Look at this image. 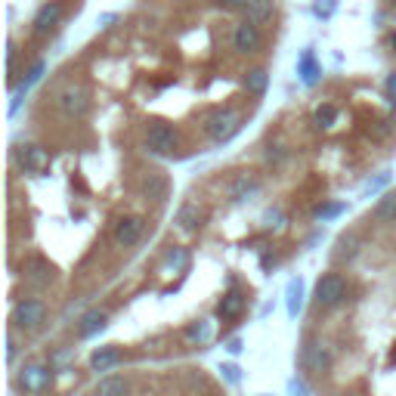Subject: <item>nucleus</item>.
I'll list each match as a JSON object with an SVG mask.
<instances>
[{"mask_svg": "<svg viewBox=\"0 0 396 396\" xmlns=\"http://www.w3.org/2000/svg\"><path fill=\"white\" fill-rule=\"evenodd\" d=\"M44 322H47V303L37 300V297H22L12 307V325L19 332H37Z\"/></svg>", "mask_w": 396, "mask_h": 396, "instance_id": "1", "label": "nucleus"}, {"mask_svg": "<svg viewBox=\"0 0 396 396\" xmlns=\"http://www.w3.org/2000/svg\"><path fill=\"white\" fill-rule=\"evenodd\" d=\"M204 130H208V136L214 143H229L242 130V118L229 109H217L204 118Z\"/></svg>", "mask_w": 396, "mask_h": 396, "instance_id": "2", "label": "nucleus"}, {"mask_svg": "<svg viewBox=\"0 0 396 396\" xmlns=\"http://www.w3.org/2000/svg\"><path fill=\"white\" fill-rule=\"evenodd\" d=\"M56 105H59V111H65L69 118H84L90 109V96L81 84H65L56 96Z\"/></svg>", "mask_w": 396, "mask_h": 396, "instance_id": "3", "label": "nucleus"}, {"mask_svg": "<svg viewBox=\"0 0 396 396\" xmlns=\"http://www.w3.org/2000/svg\"><path fill=\"white\" fill-rule=\"evenodd\" d=\"M344 297H347L344 276L328 273L316 282V303H319V307H338V303H344Z\"/></svg>", "mask_w": 396, "mask_h": 396, "instance_id": "4", "label": "nucleus"}, {"mask_svg": "<svg viewBox=\"0 0 396 396\" xmlns=\"http://www.w3.org/2000/svg\"><path fill=\"white\" fill-rule=\"evenodd\" d=\"M300 366L309 375H325L328 366H332V353H328V347L322 341H307L300 350Z\"/></svg>", "mask_w": 396, "mask_h": 396, "instance_id": "5", "label": "nucleus"}, {"mask_svg": "<svg viewBox=\"0 0 396 396\" xmlns=\"http://www.w3.org/2000/svg\"><path fill=\"white\" fill-rule=\"evenodd\" d=\"M50 381H53V368H47V366H25L22 372H19V387H22L25 393L47 390Z\"/></svg>", "mask_w": 396, "mask_h": 396, "instance_id": "6", "label": "nucleus"}, {"mask_svg": "<svg viewBox=\"0 0 396 396\" xmlns=\"http://www.w3.org/2000/svg\"><path fill=\"white\" fill-rule=\"evenodd\" d=\"M146 149H152L155 155H170L177 149V134L168 124H152L146 134Z\"/></svg>", "mask_w": 396, "mask_h": 396, "instance_id": "7", "label": "nucleus"}, {"mask_svg": "<svg viewBox=\"0 0 396 396\" xmlns=\"http://www.w3.org/2000/svg\"><path fill=\"white\" fill-rule=\"evenodd\" d=\"M143 239V220L140 217H121L115 226V245L121 248H130Z\"/></svg>", "mask_w": 396, "mask_h": 396, "instance_id": "8", "label": "nucleus"}, {"mask_svg": "<svg viewBox=\"0 0 396 396\" xmlns=\"http://www.w3.org/2000/svg\"><path fill=\"white\" fill-rule=\"evenodd\" d=\"M233 47L239 50V53H254V50H260V31H257L254 22L235 25V31H233Z\"/></svg>", "mask_w": 396, "mask_h": 396, "instance_id": "9", "label": "nucleus"}, {"mask_svg": "<svg viewBox=\"0 0 396 396\" xmlns=\"http://www.w3.org/2000/svg\"><path fill=\"white\" fill-rule=\"evenodd\" d=\"M59 19H62V6H59V3H44L41 12L35 16V35L47 37L50 31L59 25Z\"/></svg>", "mask_w": 396, "mask_h": 396, "instance_id": "10", "label": "nucleus"}, {"mask_svg": "<svg viewBox=\"0 0 396 396\" xmlns=\"http://www.w3.org/2000/svg\"><path fill=\"white\" fill-rule=\"evenodd\" d=\"M105 322H109V316H105V309H87V313L81 316V322H78V334L81 338H93L105 328Z\"/></svg>", "mask_w": 396, "mask_h": 396, "instance_id": "11", "label": "nucleus"}, {"mask_svg": "<svg viewBox=\"0 0 396 396\" xmlns=\"http://www.w3.org/2000/svg\"><path fill=\"white\" fill-rule=\"evenodd\" d=\"M242 309H245V294L235 291V288L223 294V300L217 303V316L220 319H235V316H242Z\"/></svg>", "mask_w": 396, "mask_h": 396, "instance_id": "12", "label": "nucleus"}, {"mask_svg": "<svg viewBox=\"0 0 396 396\" xmlns=\"http://www.w3.org/2000/svg\"><path fill=\"white\" fill-rule=\"evenodd\" d=\"M121 362V350L118 347H99L93 356H90V372H109Z\"/></svg>", "mask_w": 396, "mask_h": 396, "instance_id": "13", "label": "nucleus"}, {"mask_svg": "<svg viewBox=\"0 0 396 396\" xmlns=\"http://www.w3.org/2000/svg\"><path fill=\"white\" fill-rule=\"evenodd\" d=\"M19 161L25 164V170H44L50 164V155L44 146H25L19 152Z\"/></svg>", "mask_w": 396, "mask_h": 396, "instance_id": "14", "label": "nucleus"}, {"mask_svg": "<svg viewBox=\"0 0 396 396\" xmlns=\"http://www.w3.org/2000/svg\"><path fill=\"white\" fill-rule=\"evenodd\" d=\"M245 12H248V22L263 25V22H269V19H273L276 3H273V0H248Z\"/></svg>", "mask_w": 396, "mask_h": 396, "instance_id": "15", "label": "nucleus"}, {"mask_svg": "<svg viewBox=\"0 0 396 396\" xmlns=\"http://www.w3.org/2000/svg\"><path fill=\"white\" fill-rule=\"evenodd\" d=\"M96 393L99 396H127L130 393V384H127V378H121V375H109V378L99 381Z\"/></svg>", "mask_w": 396, "mask_h": 396, "instance_id": "16", "label": "nucleus"}, {"mask_svg": "<svg viewBox=\"0 0 396 396\" xmlns=\"http://www.w3.org/2000/svg\"><path fill=\"white\" fill-rule=\"evenodd\" d=\"M177 226L180 229H186V233H192L195 226H201V208L198 204H183L180 210H177Z\"/></svg>", "mask_w": 396, "mask_h": 396, "instance_id": "17", "label": "nucleus"}, {"mask_svg": "<svg viewBox=\"0 0 396 396\" xmlns=\"http://www.w3.org/2000/svg\"><path fill=\"white\" fill-rule=\"evenodd\" d=\"M375 220L378 223H393L396 220V192L381 195V201L375 204Z\"/></svg>", "mask_w": 396, "mask_h": 396, "instance_id": "18", "label": "nucleus"}, {"mask_svg": "<svg viewBox=\"0 0 396 396\" xmlns=\"http://www.w3.org/2000/svg\"><path fill=\"white\" fill-rule=\"evenodd\" d=\"M143 192H146L152 201H164L168 198V180L161 174H149L146 183H143Z\"/></svg>", "mask_w": 396, "mask_h": 396, "instance_id": "19", "label": "nucleus"}, {"mask_svg": "<svg viewBox=\"0 0 396 396\" xmlns=\"http://www.w3.org/2000/svg\"><path fill=\"white\" fill-rule=\"evenodd\" d=\"M300 307H303V282L300 279H291L288 282V316H294L300 313Z\"/></svg>", "mask_w": 396, "mask_h": 396, "instance_id": "20", "label": "nucleus"}, {"mask_svg": "<svg viewBox=\"0 0 396 396\" xmlns=\"http://www.w3.org/2000/svg\"><path fill=\"white\" fill-rule=\"evenodd\" d=\"M297 71H300L303 84H316V81H319V69H316V59H313V53H309V50L300 56V62H297Z\"/></svg>", "mask_w": 396, "mask_h": 396, "instance_id": "21", "label": "nucleus"}, {"mask_svg": "<svg viewBox=\"0 0 396 396\" xmlns=\"http://www.w3.org/2000/svg\"><path fill=\"white\" fill-rule=\"evenodd\" d=\"M267 84H269L267 69H251L248 75H245V87H248V93H263V90H267Z\"/></svg>", "mask_w": 396, "mask_h": 396, "instance_id": "22", "label": "nucleus"}, {"mask_svg": "<svg viewBox=\"0 0 396 396\" xmlns=\"http://www.w3.org/2000/svg\"><path fill=\"white\" fill-rule=\"evenodd\" d=\"M338 121V109H334V105H319V109H316V115H313V124L316 127H332V124Z\"/></svg>", "mask_w": 396, "mask_h": 396, "instance_id": "23", "label": "nucleus"}, {"mask_svg": "<svg viewBox=\"0 0 396 396\" xmlns=\"http://www.w3.org/2000/svg\"><path fill=\"white\" fill-rule=\"evenodd\" d=\"M251 192H257V183L251 180V177H239V180L233 183V198H235V201H242V198H248Z\"/></svg>", "mask_w": 396, "mask_h": 396, "instance_id": "24", "label": "nucleus"}, {"mask_svg": "<svg viewBox=\"0 0 396 396\" xmlns=\"http://www.w3.org/2000/svg\"><path fill=\"white\" fill-rule=\"evenodd\" d=\"M356 251H359V239H356V235H341V242H338V257L341 260L356 257Z\"/></svg>", "mask_w": 396, "mask_h": 396, "instance_id": "25", "label": "nucleus"}, {"mask_svg": "<svg viewBox=\"0 0 396 396\" xmlns=\"http://www.w3.org/2000/svg\"><path fill=\"white\" fill-rule=\"evenodd\" d=\"M186 338H189V341H208V338H210V325H208V322L189 325V328H186Z\"/></svg>", "mask_w": 396, "mask_h": 396, "instance_id": "26", "label": "nucleus"}, {"mask_svg": "<svg viewBox=\"0 0 396 396\" xmlns=\"http://www.w3.org/2000/svg\"><path fill=\"white\" fill-rule=\"evenodd\" d=\"M41 75H44V62H37V65H35V69H31V71H28V78H25V81H22V84H19V93H22V90H28V87H31V84H37V81H41Z\"/></svg>", "mask_w": 396, "mask_h": 396, "instance_id": "27", "label": "nucleus"}, {"mask_svg": "<svg viewBox=\"0 0 396 396\" xmlns=\"http://www.w3.org/2000/svg\"><path fill=\"white\" fill-rule=\"evenodd\" d=\"M220 372H223V378H226L229 384H239V378H242V375H239V366H223Z\"/></svg>", "mask_w": 396, "mask_h": 396, "instance_id": "28", "label": "nucleus"}, {"mask_svg": "<svg viewBox=\"0 0 396 396\" xmlns=\"http://www.w3.org/2000/svg\"><path fill=\"white\" fill-rule=\"evenodd\" d=\"M341 210H344L341 204H325V208H316V217L322 220V217H334V214H341Z\"/></svg>", "mask_w": 396, "mask_h": 396, "instance_id": "29", "label": "nucleus"}, {"mask_svg": "<svg viewBox=\"0 0 396 396\" xmlns=\"http://www.w3.org/2000/svg\"><path fill=\"white\" fill-rule=\"evenodd\" d=\"M334 12V0H319L316 3V16H332Z\"/></svg>", "mask_w": 396, "mask_h": 396, "instance_id": "30", "label": "nucleus"}, {"mask_svg": "<svg viewBox=\"0 0 396 396\" xmlns=\"http://www.w3.org/2000/svg\"><path fill=\"white\" fill-rule=\"evenodd\" d=\"M282 158H285V149H282V146H269V152H267V161L269 164H279Z\"/></svg>", "mask_w": 396, "mask_h": 396, "instance_id": "31", "label": "nucleus"}, {"mask_svg": "<svg viewBox=\"0 0 396 396\" xmlns=\"http://www.w3.org/2000/svg\"><path fill=\"white\" fill-rule=\"evenodd\" d=\"M288 387H291V396H309V393H307V387H303L300 381H291Z\"/></svg>", "mask_w": 396, "mask_h": 396, "instance_id": "32", "label": "nucleus"}, {"mask_svg": "<svg viewBox=\"0 0 396 396\" xmlns=\"http://www.w3.org/2000/svg\"><path fill=\"white\" fill-rule=\"evenodd\" d=\"M6 359H10V362L16 359V341H12V338L6 341Z\"/></svg>", "mask_w": 396, "mask_h": 396, "instance_id": "33", "label": "nucleus"}, {"mask_svg": "<svg viewBox=\"0 0 396 396\" xmlns=\"http://www.w3.org/2000/svg\"><path fill=\"white\" fill-rule=\"evenodd\" d=\"M226 350H229V353H242V341H239V338H233V341L226 344Z\"/></svg>", "mask_w": 396, "mask_h": 396, "instance_id": "34", "label": "nucleus"}, {"mask_svg": "<svg viewBox=\"0 0 396 396\" xmlns=\"http://www.w3.org/2000/svg\"><path fill=\"white\" fill-rule=\"evenodd\" d=\"M229 6H248V0H226Z\"/></svg>", "mask_w": 396, "mask_h": 396, "instance_id": "35", "label": "nucleus"}, {"mask_svg": "<svg viewBox=\"0 0 396 396\" xmlns=\"http://www.w3.org/2000/svg\"><path fill=\"white\" fill-rule=\"evenodd\" d=\"M387 87H390V90H393V93H396V75L390 78V81H387Z\"/></svg>", "mask_w": 396, "mask_h": 396, "instance_id": "36", "label": "nucleus"}, {"mask_svg": "<svg viewBox=\"0 0 396 396\" xmlns=\"http://www.w3.org/2000/svg\"><path fill=\"white\" fill-rule=\"evenodd\" d=\"M390 41H393V44H396V35H393V37H390Z\"/></svg>", "mask_w": 396, "mask_h": 396, "instance_id": "37", "label": "nucleus"}]
</instances>
